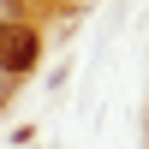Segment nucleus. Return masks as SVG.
<instances>
[{
  "mask_svg": "<svg viewBox=\"0 0 149 149\" xmlns=\"http://www.w3.org/2000/svg\"><path fill=\"white\" fill-rule=\"evenodd\" d=\"M0 66L6 72H30L36 66V36L24 24H0Z\"/></svg>",
  "mask_w": 149,
  "mask_h": 149,
  "instance_id": "nucleus-1",
  "label": "nucleus"
}]
</instances>
